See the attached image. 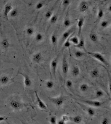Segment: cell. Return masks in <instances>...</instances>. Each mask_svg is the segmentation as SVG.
<instances>
[{"instance_id":"1","label":"cell","mask_w":111,"mask_h":124,"mask_svg":"<svg viewBox=\"0 0 111 124\" xmlns=\"http://www.w3.org/2000/svg\"><path fill=\"white\" fill-rule=\"evenodd\" d=\"M87 53L89 55H90L92 57L96 59L97 60L99 61L100 62H102L105 66L107 67L109 66V63L107 62V61L105 59V58L101 54L97 52H87Z\"/></svg>"},{"instance_id":"2","label":"cell","mask_w":111,"mask_h":124,"mask_svg":"<svg viewBox=\"0 0 111 124\" xmlns=\"http://www.w3.org/2000/svg\"><path fill=\"white\" fill-rule=\"evenodd\" d=\"M82 101L91 106H93L94 107H98V108L101 107L103 104L102 102H100L98 101H93V100H82Z\"/></svg>"},{"instance_id":"3","label":"cell","mask_w":111,"mask_h":124,"mask_svg":"<svg viewBox=\"0 0 111 124\" xmlns=\"http://www.w3.org/2000/svg\"><path fill=\"white\" fill-rule=\"evenodd\" d=\"M50 100H51L53 104L56 105L57 106H61L63 104L64 99L63 97H60L56 98H52L48 97Z\"/></svg>"},{"instance_id":"4","label":"cell","mask_w":111,"mask_h":124,"mask_svg":"<svg viewBox=\"0 0 111 124\" xmlns=\"http://www.w3.org/2000/svg\"><path fill=\"white\" fill-rule=\"evenodd\" d=\"M68 70H69L68 64L65 56H64L62 60V71L63 73L66 76L67 74Z\"/></svg>"},{"instance_id":"5","label":"cell","mask_w":111,"mask_h":124,"mask_svg":"<svg viewBox=\"0 0 111 124\" xmlns=\"http://www.w3.org/2000/svg\"><path fill=\"white\" fill-rule=\"evenodd\" d=\"M10 105L11 107L14 110H19L22 107V104L18 101L15 100H12L10 103Z\"/></svg>"},{"instance_id":"6","label":"cell","mask_w":111,"mask_h":124,"mask_svg":"<svg viewBox=\"0 0 111 124\" xmlns=\"http://www.w3.org/2000/svg\"><path fill=\"white\" fill-rule=\"evenodd\" d=\"M12 9H13L12 6L10 4H7L5 6L3 10V15L5 19H8L9 13L11 12Z\"/></svg>"},{"instance_id":"7","label":"cell","mask_w":111,"mask_h":124,"mask_svg":"<svg viewBox=\"0 0 111 124\" xmlns=\"http://www.w3.org/2000/svg\"><path fill=\"white\" fill-rule=\"evenodd\" d=\"M88 8H89V4L87 1L85 0H83L81 2L79 6V9L81 12L82 13L86 12L88 10Z\"/></svg>"},{"instance_id":"8","label":"cell","mask_w":111,"mask_h":124,"mask_svg":"<svg viewBox=\"0 0 111 124\" xmlns=\"http://www.w3.org/2000/svg\"><path fill=\"white\" fill-rule=\"evenodd\" d=\"M35 96H36V99H37V103H38V105L39 107L42 109L46 110L47 109V107H46V105L40 98V97H39L36 91L35 92Z\"/></svg>"},{"instance_id":"9","label":"cell","mask_w":111,"mask_h":124,"mask_svg":"<svg viewBox=\"0 0 111 124\" xmlns=\"http://www.w3.org/2000/svg\"><path fill=\"white\" fill-rule=\"evenodd\" d=\"M84 22H85V19L83 17H81L79 18L77 23V26L78 29V36H80L81 34L83 27L84 24Z\"/></svg>"},{"instance_id":"10","label":"cell","mask_w":111,"mask_h":124,"mask_svg":"<svg viewBox=\"0 0 111 124\" xmlns=\"http://www.w3.org/2000/svg\"><path fill=\"white\" fill-rule=\"evenodd\" d=\"M20 74L22 75L25 78L24 84H25V86L26 87H31L32 84V82L29 76L27 75L24 74L23 73H20Z\"/></svg>"},{"instance_id":"11","label":"cell","mask_w":111,"mask_h":124,"mask_svg":"<svg viewBox=\"0 0 111 124\" xmlns=\"http://www.w3.org/2000/svg\"><path fill=\"white\" fill-rule=\"evenodd\" d=\"M57 64H58V60L57 58L53 59L51 62V64L52 71L53 73L54 77H55V75H56V71L57 67Z\"/></svg>"},{"instance_id":"12","label":"cell","mask_w":111,"mask_h":124,"mask_svg":"<svg viewBox=\"0 0 111 124\" xmlns=\"http://www.w3.org/2000/svg\"><path fill=\"white\" fill-rule=\"evenodd\" d=\"M75 46L78 48L84 50L85 52H87L86 49L85 48V42L84 39L83 38L80 39L78 44L76 45H75Z\"/></svg>"},{"instance_id":"13","label":"cell","mask_w":111,"mask_h":124,"mask_svg":"<svg viewBox=\"0 0 111 124\" xmlns=\"http://www.w3.org/2000/svg\"><path fill=\"white\" fill-rule=\"evenodd\" d=\"M42 55L41 52L35 53L33 57V61L35 63H39L42 60Z\"/></svg>"},{"instance_id":"14","label":"cell","mask_w":111,"mask_h":124,"mask_svg":"<svg viewBox=\"0 0 111 124\" xmlns=\"http://www.w3.org/2000/svg\"><path fill=\"white\" fill-rule=\"evenodd\" d=\"M10 42L7 39H3L0 42L1 47L4 49H8L10 46Z\"/></svg>"},{"instance_id":"15","label":"cell","mask_w":111,"mask_h":124,"mask_svg":"<svg viewBox=\"0 0 111 124\" xmlns=\"http://www.w3.org/2000/svg\"><path fill=\"white\" fill-rule=\"evenodd\" d=\"M73 31L72 30H70L67 31H65L62 35V41L66 40L67 39L70 37V35H71Z\"/></svg>"},{"instance_id":"16","label":"cell","mask_w":111,"mask_h":124,"mask_svg":"<svg viewBox=\"0 0 111 124\" xmlns=\"http://www.w3.org/2000/svg\"><path fill=\"white\" fill-rule=\"evenodd\" d=\"M10 81V78L8 76L4 75L2 76L0 78V83L2 85H6L9 83Z\"/></svg>"},{"instance_id":"17","label":"cell","mask_w":111,"mask_h":124,"mask_svg":"<svg viewBox=\"0 0 111 124\" xmlns=\"http://www.w3.org/2000/svg\"><path fill=\"white\" fill-rule=\"evenodd\" d=\"M80 73V70L79 68L77 66L74 67L72 71V74L73 75V76L74 77H76L79 75Z\"/></svg>"},{"instance_id":"18","label":"cell","mask_w":111,"mask_h":124,"mask_svg":"<svg viewBox=\"0 0 111 124\" xmlns=\"http://www.w3.org/2000/svg\"><path fill=\"white\" fill-rule=\"evenodd\" d=\"M19 14V11L17 8H13L11 12L9 13V16L11 18H15Z\"/></svg>"},{"instance_id":"19","label":"cell","mask_w":111,"mask_h":124,"mask_svg":"<svg viewBox=\"0 0 111 124\" xmlns=\"http://www.w3.org/2000/svg\"><path fill=\"white\" fill-rule=\"evenodd\" d=\"M90 76L93 78H97L99 76V71L97 69H94L90 72Z\"/></svg>"},{"instance_id":"20","label":"cell","mask_w":111,"mask_h":124,"mask_svg":"<svg viewBox=\"0 0 111 124\" xmlns=\"http://www.w3.org/2000/svg\"><path fill=\"white\" fill-rule=\"evenodd\" d=\"M90 39H91V40L94 42V43H96L97 42H98V37L97 36V35L94 33H91L90 34Z\"/></svg>"},{"instance_id":"21","label":"cell","mask_w":111,"mask_h":124,"mask_svg":"<svg viewBox=\"0 0 111 124\" xmlns=\"http://www.w3.org/2000/svg\"><path fill=\"white\" fill-rule=\"evenodd\" d=\"M69 40L71 43H73L74 45H77L79 42V39L77 36L69 38Z\"/></svg>"},{"instance_id":"22","label":"cell","mask_w":111,"mask_h":124,"mask_svg":"<svg viewBox=\"0 0 111 124\" xmlns=\"http://www.w3.org/2000/svg\"><path fill=\"white\" fill-rule=\"evenodd\" d=\"M34 29L32 27H29L26 30V33L29 36H31L34 35Z\"/></svg>"},{"instance_id":"23","label":"cell","mask_w":111,"mask_h":124,"mask_svg":"<svg viewBox=\"0 0 111 124\" xmlns=\"http://www.w3.org/2000/svg\"><path fill=\"white\" fill-rule=\"evenodd\" d=\"M85 55V53L81 50H77L74 53V56L77 59L82 58Z\"/></svg>"},{"instance_id":"24","label":"cell","mask_w":111,"mask_h":124,"mask_svg":"<svg viewBox=\"0 0 111 124\" xmlns=\"http://www.w3.org/2000/svg\"><path fill=\"white\" fill-rule=\"evenodd\" d=\"M89 89V86L86 83L82 84L80 86V89L83 92H86Z\"/></svg>"},{"instance_id":"25","label":"cell","mask_w":111,"mask_h":124,"mask_svg":"<svg viewBox=\"0 0 111 124\" xmlns=\"http://www.w3.org/2000/svg\"><path fill=\"white\" fill-rule=\"evenodd\" d=\"M72 120L75 123L80 124L82 121V118L80 116H75L74 117H73Z\"/></svg>"},{"instance_id":"26","label":"cell","mask_w":111,"mask_h":124,"mask_svg":"<svg viewBox=\"0 0 111 124\" xmlns=\"http://www.w3.org/2000/svg\"><path fill=\"white\" fill-rule=\"evenodd\" d=\"M51 42L52 44V45H56V44L57 43V41H58V39L55 34H53L51 36Z\"/></svg>"},{"instance_id":"27","label":"cell","mask_w":111,"mask_h":124,"mask_svg":"<svg viewBox=\"0 0 111 124\" xmlns=\"http://www.w3.org/2000/svg\"><path fill=\"white\" fill-rule=\"evenodd\" d=\"M50 19V23L51 24H54L57 22L58 20V16L56 15H52Z\"/></svg>"},{"instance_id":"28","label":"cell","mask_w":111,"mask_h":124,"mask_svg":"<svg viewBox=\"0 0 111 124\" xmlns=\"http://www.w3.org/2000/svg\"><path fill=\"white\" fill-rule=\"evenodd\" d=\"M44 6V4L42 1H39L37 3H36L35 5V9L37 10H41L43 8V7Z\"/></svg>"},{"instance_id":"29","label":"cell","mask_w":111,"mask_h":124,"mask_svg":"<svg viewBox=\"0 0 111 124\" xmlns=\"http://www.w3.org/2000/svg\"><path fill=\"white\" fill-rule=\"evenodd\" d=\"M101 26L102 28L103 29H105V28H107L109 25V22L108 21H106V20H104V21H102L101 23Z\"/></svg>"},{"instance_id":"30","label":"cell","mask_w":111,"mask_h":124,"mask_svg":"<svg viewBox=\"0 0 111 124\" xmlns=\"http://www.w3.org/2000/svg\"><path fill=\"white\" fill-rule=\"evenodd\" d=\"M71 22L69 19L66 18L64 19L63 21V25L66 28L69 27L71 26Z\"/></svg>"},{"instance_id":"31","label":"cell","mask_w":111,"mask_h":124,"mask_svg":"<svg viewBox=\"0 0 111 124\" xmlns=\"http://www.w3.org/2000/svg\"><path fill=\"white\" fill-rule=\"evenodd\" d=\"M35 40L37 42H40L43 39V35L42 34H41L40 33H38L35 36Z\"/></svg>"},{"instance_id":"32","label":"cell","mask_w":111,"mask_h":124,"mask_svg":"<svg viewBox=\"0 0 111 124\" xmlns=\"http://www.w3.org/2000/svg\"><path fill=\"white\" fill-rule=\"evenodd\" d=\"M69 38L65 40V42L63 44V46L66 48L69 49L71 46V43L70 42V41L69 40Z\"/></svg>"},{"instance_id":"33","label":"cell","mask_w":111,"mask_h":124,"mask_svg":"<svg viewBox=\"0 0 111 124\" xmlns=\"http://www.w3.org/2000/svg\"><path fill=\"white\" fill-rule=\"evenodd\" d=\"M87 112L88 115L89 116H94V115L95 114V112L93 108H88L87 109Z\"/></svg>"},{"instance_id":"34","label":"cell","mask_w":111,"mask_h":124,"mask_svg":"<svg viewBox=\"0 0 111 124\" xmlns=\"http://www.w3.org/2000/svg\"><path fill=\"white\" fill-rule=\"evenodd\" d=\"M46 87L48 89H52L54 87V83L52 81H48L46 83Z\"/></svg>"},{"instance_id":"35","label":"cell","mask_w":111,"mask_h":124,"mask_svg":"<svg viewBox=\"0 0 111 124\" xmlns=\"http://www.w3.org/2000/svg\"><path fill=\"white\" fill-rule=\"evenodd\" d=\"M104 16V12L102 9H99L98 13H97V18L100 20Z\"/></svg>"},{"instance_id":"36","label":"cell","mask_w":111,"mask_h":124,"mask_svg":"<svg viewBox=\"0 0 111 124\" xmlns=\"http://www.w3.org/2000/svg\"><path fill=\"white\" fill-rule=\"evenodd\" d=\"M70 3H71L70 0H62V5L65 8L67 7L68 6H69Z\"/></svg>"},{"instance_id":"37","label":"cell","mask_w":111,"mask_h":124,"mask_svg":"<svg viewBox=\"0 0 111 124\" xmlns=\"http://www.w3.org/2000/svg\"><path fill=\"white\" fill-rule=\"evenodd\" d=\"M66 87L69 89H71L73 86V83L71 80H67L66 82Z\"/></svg>"},{"instance_id":"38","label":"cell","mask_w":111,"mask_h":124,"mask_svg":"<svg viewBox=\"0 0 111 124\" xmlns=\"http://www.w3.org/2000/svg\"><path fill=\"white\" fill-rule=\"evenodd\" d=\"M52 15H53L52 12L51 11H48L45 13L44 16L46 19H50L51 18V17L52 16Z\"/></svg>"},{"instance_id":"39","label":"cell","mask_w":111,"mask_h":124,"mask_svg":"<svg viewBox=\"0 0 111 124\" xmlns=\"http://www.w3.org/2000/svg\"><path fill=\"white\" fill-rule=\"evenodd\" d=\"M104 95L103 92L101 90H98L96 92V96L97 98H100L103 97Z\"/></svg>"},{"instance_id":"40","label":"cell","mask_w":111,"mask_h":124,"mask_svg":"<svg viewBox=\"0 0 111 124\" xmlns=\"http://www.w3.org/2000/svg\"><path fill=\"white\" fill-rule=\"evenodd\" d=\"M50 122L51 124H56L57 123L56 117L54 116H52L50 118Z\"/></svg>"},{"instance_id":"41","label":"cell","mask_w":111,"mask_h":124,"mask_svg":"<svg viewBox=\"0 0 111 124\" xmlns=\"http://www.w3.org/2000/svg\"><path fill=\"white\" fill-rule=\"evenodd\" d=\"M101 123L102 124H109V120L107 118H104L102 120Z\"/></svg>"},{"instance_id":"42","label":"cell","mask_w":111,"mask_h":124,"mask_svg":"<svg viewBox=\"0 0 111 124\" xmlns=\"http://www.w3.org/2000/svg\"><path fill=\"white\" fill-rule=\"evenodd\" d=\"M62 119L63 121H64L66 122H67V121H68L69 120V117L68 116H66V115H64V116H62Z\"/></svg>"},{"instance_id":"43","label":"cell","mask_w":111,"mask_h":124,"mask_svg":"<svg viewBox=\"0 0 111 124\" xmlns=\"http://www.w3.org/2000/svg\"><path fill=\"white\" fill-rule=\"evenodd\" d=\"M7 119H8V117H6L5 116H0V122L7 120Z\"/></svg>"},{"instance_id":"44","label":"cell","mask_w":111,"mask_h":124,"mask_svg":"<svg viewBox=\"0 0 111 124\" xmlns=\"http://www.w3.org/2000/svg\"><path fill=\"white\" fill-rule=\"evenodd\" d=\"M58 124H65V122L64 121H63L62 119H61L59 121H58L57 123Z\"/></svg>"},{"instance_id":"45","label":"cell","mask_w":111,"mask_h":124,"mask_svg":"<svg viewBox=\"0 0 111 124\" xmlns=\"http://www.w3.org/2000/svg\"><path fill=\"white\" fill-rule=\"evenodd\" d=\"M108 11H109V12H111V5H109V7H108Z\"/></svg>"},{"instance_id":"46","label":"cell","mask_w":111,"mask_h":124,"mask_svg":"<svg viewBox=\"0 0 111 124\" xmlns=\"http://www.w3.org/2000/svg\"></svg>"}]
</instances>
